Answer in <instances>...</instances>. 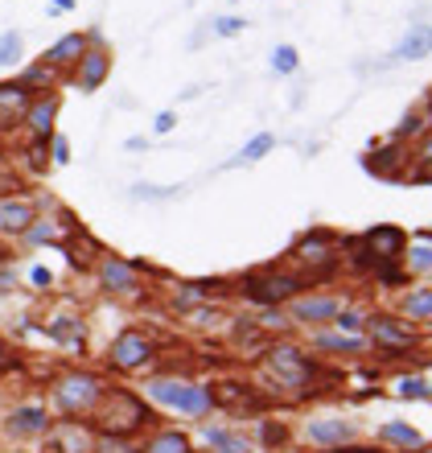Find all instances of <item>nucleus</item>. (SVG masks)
Returning a JSON list of instances; mask_svg holds the SVG:
<instances>
[{"label":"nucleus","mask_w":432,"mask_h":453,"mask_svg":"<svg viewBox=\"0 0 432 453\" xmlns=\"http://www.w3.org/2000/svg\"><path fill=\"white\" fill-rule=\"evenodd\" d=\"M153 420L156 412L144 404V395L128 392V388H108L91 412V429L99 437H133L136 429H148Z\"/></svg>","instance_id":"f257e3e1"},{"label":"nucleus","mask_w":432,"mask_h":453,"mask_svg":"<svg viewBox=\"0 0 432 453\" xmlns=\"http://www.w3.org/2000/svg\"><path fill=\"white\" fill-rule=\"evenodd\" d=\"M148 400L161 408H169V412H186V417H210L215 412V400H210V388L198 380H181V375H161V380H153L148 388Z\"/></svg>","instance_id":"f03ea898"},{"label":"nucleus","mask_w":432,"mask_h":453,"mask_svg":"<svg viewBox=\"0 0 432 453\" xmlns=\"http://www.w3.org/2000/svg\"><path fill=\"white\" fill-rule=\"evenodd\" d=\"M108 388H111V383L103 380V375L74 367V371H62L49 392H54V404H58V412H66V417H91Z\"/></svg>","instance_id":"7ed1b4c3"},{"label":"nucleus","mask_w":432,"mask_h":453,"mask_svg":"<svg viewBox=\"0 0 432 453\" xmlns=\"http://www.w3.org/2000/svg\"><path fill=\"white\" fill-rule=\"evenodd\" d=\"M264 371H268V380L280 383V388H288V392H305V388H313L317 375H322L317 363L292 342L268 346L264 350Z\"/></svg>","instance_id":"20e7f679"},{"label":"nucleus","mask_w":432,"mask_h":453,"mask_svg":"<svg viewBox=\"0 0 432 453\" xmlns=\"http://www.w3.org/2000/svg\"><path fill=\"white\" fill-rule=\"evenodd\" d=\"M354 243L362 248L359 256L362 268H379V264H399V256L408 248V235L396 223H379V226H367L362 239H354Z\"/></svg>","instance_id":"39448f33"},{"label":"nucleus","mask_w":432,"mask_h":453,"mask_svg":"<svg viewBox=\"0 0 432 453\" xmlns=\"http://www.w3.org/2000/svg\"><path fill=\"white\" fill-rule=\"evenodd\" d=\"M243 297L260 301V305H284V301L297 297V288H305V280L292 273H277V268H268V273H247L243 276Z\"/></svg>","instance_id":"423d86ee"},{"label":"nucleus","mask_w":432,"mask_h":453,"mask_svg":"<svg viewBox=\"0 0 432 453\" xmlns=\"http://www.w3.org/2000/svg\"><path fill=\"white\" fill-rule=\"evenodd\" d=\"M367 338H371V346L383 350V355H404V350H416V346H421V330H412L408 322H396L391 313L367 318Z\"/></svg>","instance_id":"0eeeda50"},{"label":"nucleus","mask_w":432,"mask_h":453,"mask_svg":"<svg viewBox=\"0 0 432 453\" xmlns=\"http://www.w3.org/2000/svg\"><path fill=\"white\" fill-rule=\"evenodd\" d=\"M153 358H156V346H153V338L144 334V330H124V334L111 342V350H108V363L116 371H144Z\"/></svg>","instance_id":"6e6552de"},{"label":"nucleus","mask_w":432,"mask_h":453,"mask_svg":"<svg viewBox=\"0 0 432 453\" xmlns=\"http://www.w3.org/2000/svg\"><path fill=\"white\" fill-rule=\"evenodd\" d=\"M297 264L300 268H313V276H325L334 268V235L330 231H305L297 239Z\"/></svg>","instance_id":"1a4fd4ad"},{"label":"nucleus","mask_w":432,"mask_h":453,"mask_svg":"<svg viewBox=\"0 0 432 453\" xmlns=\"http://www.w3.org/2000/svg\"><path fill=\"white\" fill-rule=\"evenodd\" d=\"M99 288H103L108 297H128V293H136V288H140L136 264L120 260V256H103V260H99Z\"/></svg>","instance_id":"9d476101"},{"label":"nucleus","mask_w":432,"mask_h":453,"mask_svg":"<svg viewBox=\"0 0 432 453\" xmlns=\"http://www.w3.org/2000/svg\"><path fill=\"white\" fill-rule=\"evenodd\" d=\"M25 132H29V141L34 144H46L54 136V124H58V96H37L21 116Z\"/></svg>","instance_id":"9b49d317"},{"label":"nucleus","mask_w":432,"mask_h":453,"mask_svg":"<svg viewBox=\"0 0 432 453\" xmlns=\"http://www.w3.org/2000/svg\"><path fill=\"white\" fill-rule=\"evenodd\" d=\"M108 74H111V54L103 46L99 50H87L83 58L71 66V79L79 91H99V87L108 83Z\"/></svg>","instance_id":"f8f14e48"},{"label":"nucleus","mask_w":432,"mask_h":453,"mask_svg":"<svg viewBox=\"0 0 432 453\" xmlns=\"http://www.w3.org/2000/svg\"><path fill=\"white\" fill-rule=\"evenodd\" d=\"M342 310H346V305H342V297H334V293L292 297V318H297V322H305V326H325V322H334Z\"/></svg>","instance_id":"ddd939ff"},{"label":"nucleus","mask_w":432,"mask_h":453,"mask_svg":"<svg viewBox=\"0 0 432 453\" xmlns=\"http://www.w3.org/2000/svg\"><path fill=\"white\" fill-rule=\"evenodd\" d=\"M305 437H309V445H317V449H337V445H350L354 425H350L346 417H313L309 425H305Z\"/></svg>","instance_id":"4468645a"},{"label":"nucleus","mask_w":432,"mask_h":453,"mask_svg":"<svg viewBox=\"0 0 432 453\" xmlns=\"http://www.w3.org/2000/svg\"><path fill=\"white\" fill-rule=\"evenodd\" d=\"M210 400H215V408H231V412H255L260 408V392L243 380H218L210 388Z\"/></svg>","instance_id":"2eb2a0df"},{"label":"nucleus","mask_w":432,"mask_h":453,"mask_svg":"<svg viewBox=\"0 0 432 453\" xmlns=\"http://www.w3.org/2000/svg\"><path fill=\"white\" fill-rule=\"evenodd\" d=\"M359 161H362V169H367V173H375V178L396 181V178H404V165H408L412 157H408V149H404V144L391 141V149L367 153V157H359Z\"/></svg>","instance_id":"dca6fc26"},{"label":"nucleus","mask_w":432,"mask_h":453,"mask_svg":"<svg viewBox=\"0 0 432 453\" xmlns=\"http://www.w3.org/2000/svg\"><path fill=\"white\" fill-rule=\"evenodd\" d=\"M54 453H95V429L79 420H58L54 425Z\"/></svg>","instance_id":"f3484780"},{"label":"nucleus","mask_w":432,"mask_h":453,"mask_svg":"<svg viewBox=\"0 0 432 453\" xmlns=\"http://www.w3.org/2000/svg\"><path fill=\"white\" fill-rule=\"evenodd\" d=\"M62 79H66V74H62L58 66H49V62L34 58V62H29V66L21 71V79H17V83H21L25 91H29V96L37 99V96H58Z\"/></svg>","instance_id":"a211bd4d"},{"label":"nucleus","mask_w":432,"mask_h":453,"mask_svg":"<svg viewBox=\"0 0 432 453\" xmlns=\"http://www.w3.org/2000/svg\"><path fill=\"white\" fill-rule=\"evenodd\" d=\"M49 338L58 346H66L71 355H83L87 350V322L79 313H54V318H49Z\"/></svg>","instance_id":"6ab92c4d"},{"label":"nucleus","mask_w":432,"mask_h":453,"mask_svg":"<svg viewBox=\"0 0 432 453\" xmlns=\"http://www.w3.org/2000/svg\"><path fill=\"white\" fill-rule=\"evenodd\" d=\"M87 50H91V34H62L58 42H54V46L42 54V62H49V66H58V71L66 74L74 62L83 58Z\"/></svg>","instance_id":"aec40b11"},{"label":"nucleus","mask_w":432,"mask_h":453,"mask_svg":"<svg viewBox=\"0 0 432 453\" xmlns=\"http://www.w3.org/2000/svg\"><path fill=\"white\" fill-rule=\"evenodd\" d=\"M37 219V206L25 198H0V235H25Z\"/></svg>","instance_id":"412c9836"},{"label":"nucleus","mask_w":432,"mask_h":453,"mask_svg":"<svg viewBox=\"0 0 432 453\" xmlns=\"http://www.w3.org/2000/svg\"><path fill=\"white\" fill-rule=\"evenodd\" d=\"M4 433H9V437H42V433H49L46 408H37V404L17 408V412L4 420Z\"/></svg>","instance_id":"4be33fe9"},{"label":"nucleus","mask_w":432,"mask_h":453,"mask_svg":"<svg viewBox=\"0 0 432 453\" xmlns=\"http://www.w3.org/2000/svg\"><path fill=\"white\" fill-rule=\"evenodd\" d=\"M29 104H34V96H29L17 79H12V83H0V128H12V124L25 116Z\"/></svg>","instance_id":"5701e85b"},{"label":"nucleus","mask_w":432,"mask_h":453,"mask_svg":"<svg viewBox=\"0 0 432 453\" xmlns=\"http://www.w3.org/2000/svg\"><path fill=\"white\" fill-rule=\"evenodd\" d=\"M379 441L383 445H391L396 453H416V449H424V433L421 429H412V425H404V420H387L383 429H379Z\"/></svg>","instance_id":"b1692460"},{"label":"nucleus","mask_w":432,"mask_h":453,"mask_svg":"<svg viewBox=\"0 0 432 453\" xmlns=\"http://www.w3.org/2000/svg\"><path fill=\"white\" fill-rule=\"evenodd\" d=\"M428 50H432V34H428V25L424 21H416L408 29V37L396 46V54L391 58H399V62H421V58H428Z\"/></svg>","instance_id":"393cba45"},{"label":"nucleus","mask_w":432,"mask_h":453,"mask_svg":"<svg viewBox=\"0 0 432 453\" xmlns=\"http://www.w3.org/2000/svg\"><path fill=\"white\" fill-rule=\"evenodd\" d=\"M66 256H71L74 268H91V264H99L103 248H99V239H91L87 231H79V226H74L71 239H66Z\"/></svg>","instance_id":"a878e982"},{"label":"nucleus","mask_w":432,"mask_h":453,"mask_svg":"<svg viewBox=\"0 0 432 453\" xmlns=\"http://www.w3.org/2000/svg\"><path fill=\"white\" fill-rule=\"evenodd\" d=\"M399 264H404V273H408V276H424V273H428V268H432V235H428V231H416V248H404Z\"/></svg>","instance_id":"bb28decb"},{"label":"nucleus","mask_w":432,"mask_h":453,"mask_svg":"<svg viewBox=\"0 0 432 453\" xmlns=\"http://www.w3.org/2000/svg\"><path fill=\"white\" fill-rule=\"evenodd\" d=\"M140 453H193V441L181 429H161L148 437V445Z\"/></svg>","instance_id":"cd10ccee"},{"label":"nucleus","mask_w":432,"mask_h":453,"mask_svg":"<svg viewBox=\"0 0 432 453\" xmlns=\"http://www.w3.org/2000/svg\"><path fill=\"white\" fill-rule=\"evenodd\" d=\"M206 445L215 453H255V445L235 429H206Z\"/></svg>","instance_id":"c85d7f7f"},{"label":"nucleus","mask_w":432,"mask_h":453,"mask_svg":"<svg viewBox=\"0 0 432 453\" xmlns=\"http://www.w3.org/2000/svg\"><path fill=\"white\" fill-rule=\"evenodd\" d=\"M404 313H408V326L432 322V288H412L404 301Z\"/></svg>","instance_id":"c756f323"},{"label":"nucleus","mask_w":432,"mask_h":453,"mask_svg":"<svg viewBox=\"0 0 432 453\" xmlns=\"http://www.w3.org/2000/svg\"><path fill=\"white\" fill-rule=\"evenodd\" d=\"M272 149H277V136H272V132H260V136H252V141L239 149L235 165H255V161H260V157H268Z\"/></svg>","instance_id":"7c9ffc66"},{"label":"nucleus","mask_w":432,"mask_h":453,"mask_svg":"<svg viewBox=\"0 0 432 453\" xmlns=\"http://www.w3.org/2000/svg\"><path fill=\"white\" fill-rule=\"evenodd\" d=\"M317 350H330V355H359L362 350V338H342V334H322L317 338Z\"/></svg>","instance_id":"2f4dec72"},{"label":"nucleus","mask_w":432,"mask_h":453,"mask_svg":"<svg viewBox=\"0 0 432 453\" xmlns=\"http://www.w3.org/2000/svg\"><path fill=\"white\" fill-rule=\"evenodd\" d=\"M334 326L346 338H367V313H359V310H342L334 318Z\"/></svg>","instance_id":"473e14b6"},{"label":"nucleus","mask_w":432,"mask_h":453,"mask_svg":"<svg viewBox=\"0 0 432 453\" xmlns=\"http://www.w3.org/2000/svg\"><path fill=\"white\" fill-rule=\"evenodd\" d=\"M424 124H428V116H424V108L408 111V119H404V124H399V128L391 132V141H396V144H404V141H412V136H424Z\"/></svg>","instance_id":"72a5a7b5"},{"label":"nucleus","mask_w":432,"mask_h":453,"mask_svg":"<svg viewBox=\"0 0 432 453\" xmlns=\"http://www.w3.org/2000/svg\"><path fill=\"white\" fill-rule=\"evenodd\" d=\"M21 54H25V37L17 34V29L0 34V66H12V62H21Z\"/></svg>","instance_id":"f704fd0d"},{"label":"nucleus","mask_w":432,"mask_h":453,"mask_svg":"<svg viewBox=\"0 0 432 453\" xmlns=\"http://www.w3.org/2000/svg\"><path fill=\"white\" fill-rule=\"evenodd\" d=\"M272 71L277 74H297L300 71V54H297V46H277L272 50Z\"/></svg>","instance_id":"c9c22d12"},{"label":"nucleus","mask_w":432,"mask_h":453,"mask_svg":"<svg viewBox=\"0 0 432 453\" xmlns=\"http://www.w3.org/2000/svg\"><path fill=\"white\" fill-rule=\"evenodd\" d=\"M396 392H399V395H408V400H428L432 388H428V380H424V375H416V380H399V383H396Z\"/></svg>","instance_id":"e433bc0d"},{"label":"nucleus","mask_w":432,"mask_h":453,"mask_svg":"<svg viewBox=\"0 0 432 453\" xmlns=\"http://www.w3.org/2000/svg\"><path fill=\"white\" fill-rule=\"evenodd\" d=\"M46 149H49V161H54V165H71V141H66V136H58V132H54V136H49L46 141Z\"/></svg>","instance_id":"4c0bfd02"},{"label":"nucleus","mask_w":432,"mask_h":453,"mask_svg":"<svg viewBox=\"0 0 432 453\" xmlns=\"http://www.w3.org/2000/svg\"><path fill=\"white\" fill-rule=\"evenodd\" d=\"M243 29H247L243 17H215V21H210V34L215 37H235V34H243Z\"/></svg>","instance_id":"58836bf2"},{"label":"nucleus","mask_w":432,"mask_h":453,"mask_svg":"<svg viewBox=\"0 0 432 453\" xmlns=\"http://www.w3.org/2000/svg\"><path fill=\"white\" fill-rule=\"evenodd\" d=\"M95 453H140L128 437H95Z\"/></svg>","instance_id":"ea45409f"},{"label":"nucleus","mask_w":432,"mask_h":453,"mask_svg":"<svg viewBox=\"0 0 432 453\" xmlns=\"http://www.w3.org/2000/svg\"><path fill=\"white\" fill-rule=\"evenodd\" d=\"M288 437L284 425H277V420H260V441H264V449H272V445H280Z\"/></svg>","instance_id":"a19ab883"},{"label":"nucleus","mask_w":432,"mask_h":453,"mask_svg":"<svg viewBox=\"0 0 432 453\" xmlns=\"http://www.w3.org/2000/svg\"><path fill=\"white\" fill-rule=\"evenodd\" d=\"M181 186H173V190H156V186H133V198H140V203H161V198H178Z\"/></svg>","instance_id":"79ce46f5"},{"label":"nucleus","mask_w":432,"mask_h":453,"mask_svg":"<svg viewBox=\"0 0 432 453\" xmlns=\"http://www.w3.org/2000/svg\"><path fill=\"white\" fill-rule=\"evenodd\" d=\"M25 157H29V169H34V173H46V144H34L29 141V149H25Z\"/></svg>","instance_id":"37998d69"},{"label":"nucleus","mask_w":432,"mask_h":453,"mask_svg":"<svg viewBox=\"0 0 432 453\" xmlns=\"http://www.w3.org/2000/svg\"><path fill=\"white\" fill-rule=\"evenodd\" d=\"M173 128H178V116H173V111H156L153 116V136H169Z\"/></svg>","instance_id":"c03bdc74"},{"label":"nucleus","mask_w":432,"mask_h":453,"mask_svg":"<svg viewBox=\"0 0 432 453\" xmlns=\"http://www.w3.org/2000/svg\"><path fill=\"white\" fill-rule=\"evenodd\" d=\"M29 285H42V288H49V285H54V273H49L46 264H34V268H29Z\"/></svg>","instance_id":"a18cd8bd"},{"label":"nucleus","mask_w":432,"mask_h":453,"mask_svg":"<svg viewBox=\"0 0 432 453\" xmlns=\"http://www.w3.org/2000/svg\"><path fill=\"white\" fill-rule=\"evenodd\" d=\"M17 363H21V358H17V350H12V346L0 338V371H12Z\"/></svg>","instance_id":"49530a36"},{"label":"nucleus","mask_w":432,"mask_h":453,"mask_svg":"<svg viewBox=\"0 0 432 453\" xmlns=\"http://www.w3.org/2000/svg\"><path fill=\"white\" fill-rule=\"evenodd\" d=\"M325 453H387L383 445H337V449H325Z\"/></svg>","instance_id":"de8ad7c7"},{"label":"nucleus","mask_w":432,"mask_h":453,"mask_svg":"<svg viewBox=\"0 0 432 453\" xmlns=\"http://www.w3.org/2000/svg\"><path fill=\"white\" fill-rule=\"evenodd\" d=\"M12 288H17V276H12V268H0V297H4V293H12Z\"/></svg>","instance_id":"09e8293b"},{"label":"nucleus","mask_w":432,"mask_h":453,"mask_svg":"<svg viewBox=\"0 0 432 453\" xmlns=\"http://www.w3.org/2000/svg\"><path fill=\"white\" fill-rule=\"evenodd\" d=\"M144 144H148V141H144V136H128V141H124V149H128V153H140Z\"/></svg>","instance_id":"8fccbe9b"},{"label":"nucleus","mask_w":432,"mask_h":453,"mask_svg":"<svg viewBox=\"0 0 432 453\" xmlns=\"http://www.w3.org/2000/svg\"><path fill=\"white\" fill-rule=\"evenodd\" d=\"M202 96V87H186V91H181V104H190V99H198Z\"/></svg>","instance_id":"3c124183"},{"label":"nucleus","mask_w":432,"mask_h":453,"mask_svg":"<svg viewBox=\"0 0 432 453\" xmlns=\"http://www.w3.org/2000/svg\"><path fill=\"white\" fill-rule=\"evenodd\" d=\"M62 9H74V0H49V12H62Z\"/></svg>","instance_id":"603ef678"}]
</instances>
